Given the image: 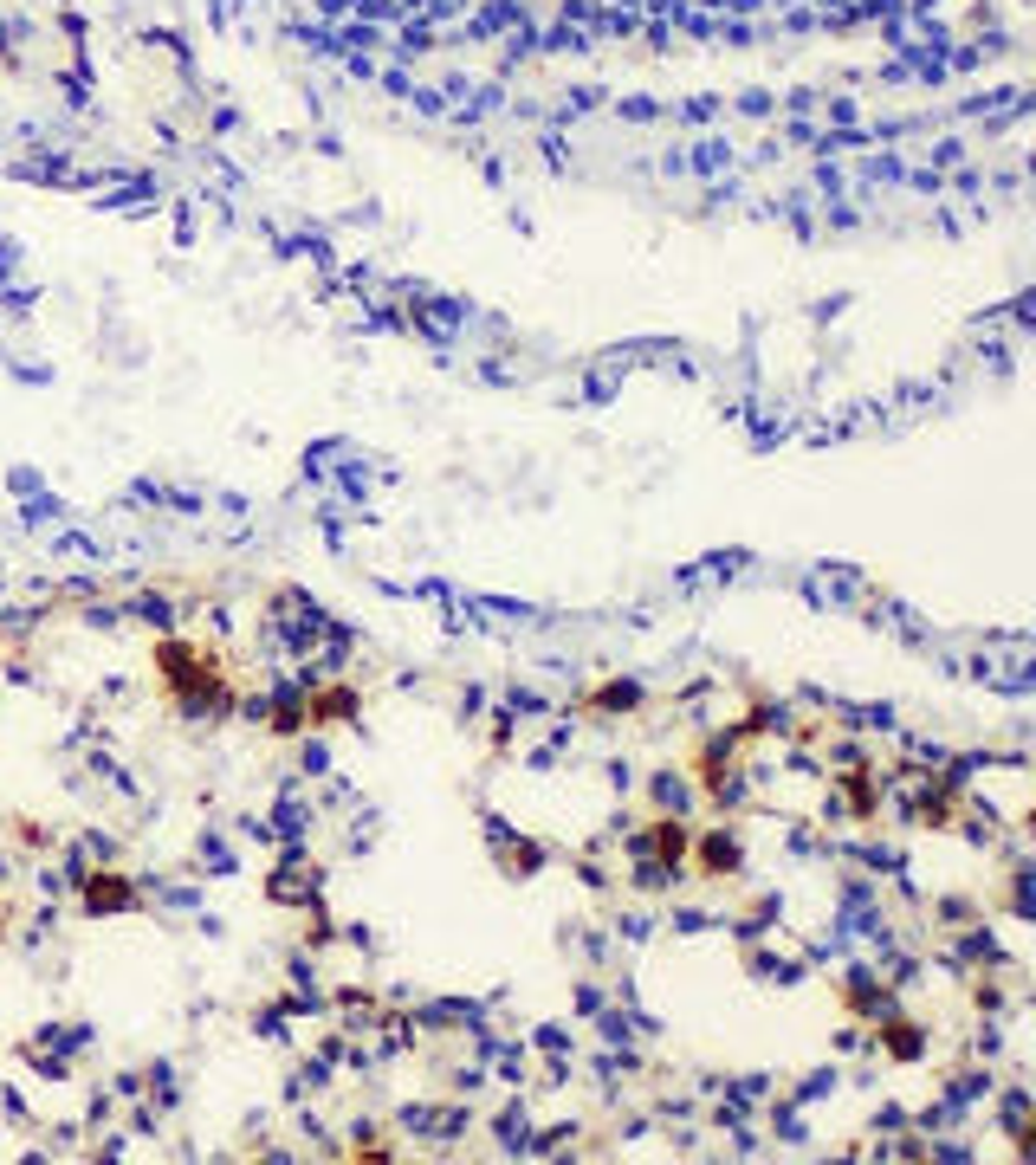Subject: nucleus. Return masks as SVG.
I'll use <instances>...</instances> for the list:
<instances>
[{
    "label": "nucleus",
    "mask_w": 1036,
    "mask_h": 1165,
    "mask_svg": "<svg viewBox=\"0 0 1036 1165\" xmlns=\"http://www.w3.org/2000/svg\"><path fill=\"white\" fill-rule=\"evenodd\" d=\"M156 674L169 686V700L182 706V712H227V674L214 654H201L195 641H162L156 648Z\"/></svg>",
    "instance_id": "1"
},
{
    "label": "nucleus",
    "mask_w": 1036,
    "mask_h": 1165,
    "mask_svg": "<svg viewBox=\"0 0 1036 1165\" xmlns=\"http://www.w3.org/2000/svg\"><path fill=\"white\" fill-rule=\"evenodd\" d=\"M78 907L92 913V919H104V913H136V887H130V875L98 868V875L78 881Z\"/></svg>",
    "instance_id": "2"
},
{
    "label": "nucleus",
    "mask_w": 1036,
    "mask_h": 1165,
    "mask_svg": "<svg viewBox=\"0 0 1036 1165\" xmlns=\"http://www.w3.org/2000/svg\"><path fill=\"white\" fill-rule=\"evenodd\" d=\"M661 855H667V861L687 855V829H680V822H661Z\"/></svg>",
    "instance_id": "3"
},
{
    "label": "nucleus",
    "mask_w": 1036,
    "mask_h": 1165,
    "mask_svg": "<svg viewBox=\"0 0 1036 1165\" xmlns=\"http://www.w3.org/2000/svg\"><path fill=\"white\" fill-rule=\"evenodd\" d=\"M0 939H7V913H0Z\"/></svg>",
    "instance_id": "4"
}]
</instances>
